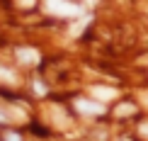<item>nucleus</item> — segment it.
Returning <instances> with one entry per match:
<instances>
[{"label":"nucleus","mask_w":148,"mask_h":141,"mask_svg":"<svg viewBox=\"0 0 148 141\" xmlns=\"http://www.w3.org/2000/svg\"><path fill=\"white\" fill-rule=\"evenodd\" d=\"M46 12L61 15V17H73V15L80 12V8H78V5H71V3H56V0H49V3H46Z\"/></svg>","instance_id":"nucleus-1"},{"label":"nucleus","mask_w":148,"mask_h":141,"mask_svg":"<svg viewBox=\"0 0 148 141\" xmlns=\"http://www.w3.org/2000/svg\"><path fill=\"white\" fill-rule=\"evenodd\" d=\"M75 109L83 114H104V105L102 102H92V100H83L78 97L75 100Z\"/></svg>","instance_id":"nucleus-2"},{"label":"nucleus","mask_w":148,"mask_h":141,"mask_svg":"<svg viewBox=\"0 0 148 141\" xmlns=\"http://www.w3.org/2000/svg\"><path fill=\"white\" fill-rule=\"evenodd\" d=\"M15 54H17V58H20L22 63H36V61H39V54H36L34 49H27V46H20Z\"/></svg>","instance_id":"nucleus-3"},{"label":"nucleus","mask_w":148,"mask_h":141,"mask_svg":"<svg viewBox=\"0 0 148 141\" xmlns=\"http://www.w3.org/2000/svg\"><path fill=\"white\" fill-rule=\"evenodd\" d=\"M90 95H97L100 100H109V97H116V90H112V88H100V85H95V88H90Z\"/></svg>","instance_id":"nucleus-4"},{"label":"nucleus","mask_w":148,"mask_h":141,"mask_svg":"<svg viewBox=\"0 0 148 141\" xmlns=\"http://www.w3.org/2000/svg\"><path fill=\"white\" fill-rule=\"evenodd\" d=\"M88 22H90V17H83V22H78L75 27L71 29V36H78L80 32H83V27H85V24H88Z\"/></svg>","instance_id":"nucleus-5"},{"label":"nucleus","mask_w":148,"mask_h":141,"mask_svg":"<svg viewBox=\"0 0 148 141\" xmlns=\"http://www.w3.org/2000/svg\"><path fill=\"white\" fill-rule=\"evenodd\" d=\"M3 141H22V139H20V134H15V131H8V134L3 136Z\"/></svg>","instance_id":"nucleus-6"},{"label":"nucleus","mask_w":148,"mask_h":141,"mask_svg":"<svg viewBox=\"0 0 148 141\" xmlns=\"http://www.w3.org/2000/svg\"><path fill=\"white\" fill-rule=\"evenodd\" d=\"M126 112H134V105H121L116 109V114H126Z\"/></svg>","instance_id":"nucleus-7"},{"label":"nucleus","mask_w":148,"mask_h":141,"mask_svg":"<svg viewBox=\"0 0 148 141\" xmlns=\"http://www.w3.org/2000/svg\"><path fill=\"white\" fill-rule=\"evenodd\" d=\"M0 76H3L5 80H10V78H12V73H10V71H5V68H0Z\"/></svg>","instance_id":"nucleus-8"},{"label":"nucleus","mask_w":148,"mask_h":141,"mask_svg":"<svg viewBox=\"0 0 148 141\" xmlns=\"http://www.w3.org/2000/svg\"><path fill=\"white\" fill-rule=\"evenodd\" d=\"M5 119H8V117H5V114H3V112H0V122H5Z\"/></svg>","instance_id":"nucleus-9"}]
</instances>
